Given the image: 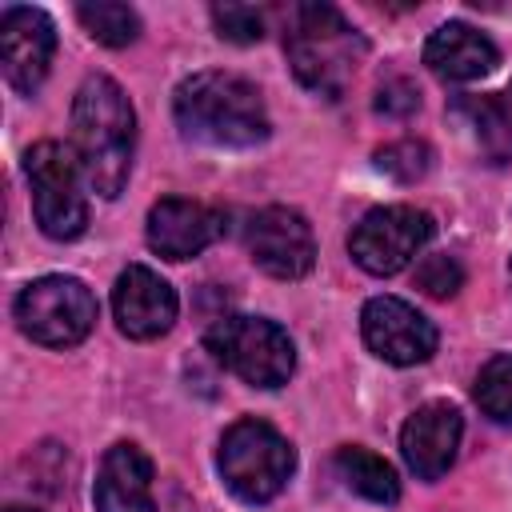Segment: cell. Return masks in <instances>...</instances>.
Returning a JSON list of instances; mask_svg holds the SVG:
<instances>
[{"label": "cell", "instance_id": "cell-8", "mask_svg": "<svg viewBox=\"0 0 512 512\" xmlns=\"http://www.w3.org/2000/svg\"><path fill=\"white\" fill-rule=\"evenodd\" d=\"M436 224L424 208L412 204H384L360 216V224L348 236V252L352 260L372 272V276H396L400 268H408L420 248L432 240Z\"/></svg>", "mask_w": 512, "mask_h": 512}, {"label": "cell", "instance_id": "cell-4", "mask_svg": "<svg viewBox=\"0 0 512 512\" xmlns=\"http://www.w3.org/2000/svg\"><path fill=\"white\" fill-rule=\"evenodd\" d=\"M216 468H220L224 488L236 500H244V504H268L292 480L296 452H292V444L268 420L244 416V420L228 424V432L220 436Z\"/></svg>", "mask_w": 512, "mask_h": 512}, {"label": "cell", "instance_id": "cell-7", "mask_svg": "<svg viewBox=\"0 0 512 512\" xmlns=\"http://www.w3.org/2000/svg\"><path fill=\"white\" fill-rule=\"evenodd\" d=\"M28 188H32V212L48 240H76L88 228V200L80 192V164L72 148L56 140H40L24 156Z\"/></svg>", "mask_w": 512, "mask_h": 512}, {"label": "cell", "instance_id": "cell-11", "mask_svg": "<svg viewBox=\"0 0 512 512\" xmlns=\"http://www.w3.org/2000/svg\"><path fill=\"white\" fill-rule=\"evenodd\" d=\"M56 56V24L48 20V12L28 8V4H12L0 16V68L4 80L32 96Z\"/></svg>", "mask_w": 512, "mask_h": 512}, {"label": "cell", "instance_id": "cell-1", "mask_svg": "<svg viewBox=\"0 0 512 512\" xmlns=\"http://www.w3.org/2000/svg\"><path fill=\"white\" fill-rule=\"evenodd\" d=\"M136 152V112L112 76H88L72 100V156L84 184L112 200L128 184Z\"/></svg>", "mask_w": 512, "mask_h": 512}, {"label": "cell", "instance_id": "cell-21", "mask_svg": "<svg viewBox=\"0 0 512 512\" xmlns=\"http://www.w3.org/2000/svg\"><path fill=\"white\" fill-rule=\"evenodd\" d=\"M376 168H380L384 176H392L396 184H416V180H424L428 168H432V148H428L424 140H412V136L392 140V144H384V148L376 152Z\"/></svg>", "mask_w": 512, "mask_h": 512}, {"label": "cell", "instance_id": "cell-6", "mask_svg": "<svg viewBox=\"0 0 512 512\" xmlns=\"http://www.w3.org/2000/svg\"><path fill=\"white\" fill-rule=\"evenodd\" d=\"M12 316L44 348H72L96 328V296L76 276H40L20 288Z\"/></svg>", "mask_w": 512, "mask_h": 512}, {"label": "cell", "instance_id": "cell-12", "mask_svg": "<svg viewBox=\"0 0 512 512\" xmlns=\"http://www.w3.org/2000/svg\"><path fill=\"white\" fill-rule=\"evenodd\" d=\"M112 312L128 340H156L176 324V288L148 264H128L112 288Z\"/></svg>", "mask_w": 512, "mask_h": 512}, {"label": "cell", "instance_id": "cell-5", "mask_svg": "<svg viewBox=\"0 0 512 512\" xmlns=\"http://www.w3.org/2000/svg\"><path fill=\"white\" fill-rule=\"evenodd\" d=\"M208 352L252 388H280L296 368L292 336L268 316H220L208 336Z\"/></svg>", "mask_w": 512, "mask_h": 512}, {"label": "cell", "instance_id": "cell-14", "mask_svg": "<svg viewBox=\"0 0 512 512\" xmlns=\"http://www.w3.org/2000/svg\"><path fill=\"white\" fill-rule=\"evenodd\" d=\"M460 436H464V416L456 404L448 400H428L420 404L404 428H400V452H404V464L420 476V480H440L452 460H456V448H460Z\"/></svg>", "mask_w": 512, "mask_h": 512}, {"label": "cell", "instance_id": "cell-19", "mask_svg": "<svg viewBox=\"0 0 512 512\" xmlns=\"http://www.w3.org/2000/svg\"><path fill=\"white\" fill-rule=\"evenodd\" d=\"M76 16H80V24L88 28V36L100 40V44H108V48H128V44L140 36V16H136V8L116 4V0L80 4Z\"/></svg>", "mask_w": 512, "mask_h": 512}, {"label": "cell", "instance_id": "cell-15", "mask_svg": "<svg viewBox=\"0 0 512 512\" xmlns=\"http://www.w3.org/2000/svg\"><path fill=\"white\" fill-rule=\"evenodd\" d=\"M96 512H156L152 496V460L140 444L120 440L104 452L92 484Z\"/></svg>", "mask_w": 512, "mask_h": 512}, {"label": "cell", "instance_id": "cell-22", "mask_svg": "<svg viewBox=\"0 0 512 512\" xmlns=\"http://www.w3.org/2000/svg\"><path fill=\"white\" fill-rule=\"evenodd\" d=\"M416 288H424V292L436 296V300L456 296V292L464 288V268H460V260L448 256V252L424 256V260L416 264Z\"/></svg>", "mask_w": 512, "mask_h": 512}, {"label": "cell", "instance_id": "cell-18", "mask_svg": "<svg viewBox=\"0 0 512 512\" xmlns=\"http://www.w3.org/2000/svg\"><path fill=\"white\" fill-rule=\"evenodd\" d=\"M472 128H476L480 152L492 164L512 160V84L492 96L472 100Z\"/></svg>", "mask_w": 512, "mask_h": 512}, {"label": "cell", "instance_id": "cell-2", "mask_svg": "<svg viewBox=\"0 0 512 512\" xmlns=\"http://www.w3.org/2000/svg\"><path fill=\"white\" fill-rule=\"evenodd\" d=\"M172 112L180 132L208 148H256L272 128L256 84L220 68H204L180 80Z\"/></svg>", "mask_w": 512, "mask_h": 512}, {"label": "cell", "instance_id": "cell-24", "mask_svg": "<svg viewBox=\"0 0 512 512\" xmlns=\"http://www.w3.org/2000/svg\"><path fill=\"white\" fill-rule=\"evenodd\" d=\"M420 108V92L408 76H392L380 84V96H376V112L384 116H412Z\"/></svg>", "mask_w": 512, "mask_h": 512}, {"label": "cell", "instance_id": "cell-3", "mask_svg": "<svg viewBox=\"0 0 512 512\" xmlns=\"http://www.w3.org/2000/svg\"><path fill=\"white\" fill-rule=\"evenodd\" d=\"M284 52H288L296 80L308 92H316L324 100H340L344 88L352 84L356 68L368 56V44L332 4H300V8H292V24L284 32Z\"/></svg>", "mask_w": 512, "mask_h": 512}, {"label": "cell", "instance_id": "cell-20", "mask_svg": "<svg viewBox=\"0 0 512 512\" xmlns=\"http://www.w3.org/2000/svg\"><path fill=\"white\" fill-rule=\"evenodd\" d=\"M480 412L496 424H512V356H492L472 388Z\"/></svg>", "mask_w": 512, "mask_h": 512}, {"label": "cell", "instance_id": "cell-13", "mask_svg": "<svg viewBox=\"0 0 512 512\" xmlns=\"http://www.w3.org/2000/svg\"><path fill=\"white\" fill-rule=\"evenodd\" d=\"M224 232V212L208 208L200 200L164 196L148 208V248L164 260H192L200 256L216 236Z\"/></svg>", "mask_w": 512, "mask_h": 512}, {"label": "cell", "instance_id": "cell-9", "mask_svg": "<svg viewBox=\"0 0 512 512\" xmlns=\"http://www.w3.org/2000/svg\"><path fill=\"white\" fill-rule=\"evenodd\" d=\"M248 256L260 272H268L272 280H300L312 272L316 264V236L312 224L304 220V212L288 208V204H268L248 220L244 232Z\"/></svg>", "mask_w": 512, "mask_h": 512}, {"label": "cell", "instance_id": "cell-17", "mask_svg": "<svg viewBox=\"0 0 512 512\" xmlns=\"http://www.w3.org/2000/svg\"><path fill=\"white\" fill-rule=\"evenodd\" d=\"M332 464H336V476L356 496H364L372 504H396L400 500V480H396V472L384 456H376L360 444H344V448H336Z\"/></svg>", "mask_w": 512, "mask_h": 512}, {"label": "cell", "instance_id": "cell-10", "mask_svg": "<svg viewBox=\"0 0 512 512\" xmlns=\"http://www.w3.org/2000/svg\"><path fill=\"white\" fill-rule=\"evenodd\" d=\"M360 332H364V344L396 368L424 364L440 340L436 324L400 296H372L360 312Z\"/></svg>", "mask_w": 512, "mask_h": 512}, {"label": "cell", "instance_id": "cell-16", "mask_svg": "<svg viewBox=\"0 0 512 512\" xmlns=\"http://www.w3.org/2000/svg\"><path fill=\"white\" fill-rule=\"evenodd\" d=\"M424 64L448 84H472L500 64V52L480 28H472L464 20H448L428 36Z\"/></svg>", "mask_w": 512, "mask_h": 512}, {"label": "cell", "instance_id": "cell-25", "mask_svg": "<svg viewBox=\"0 0 512 512\" xmlns=\"http://www.w3.org/2000/svg\"><path fill=\"white\" fill-rule=\"evenodd\" d=\"M4 512H36V508H20V504H12V508H4Z\"/></svg>", "mask_w": 512, "mask_h": 512}, {"label": "cell", "instance_id": "cell-23", "mask_svg": "<svg viewBox=\"0 0 512 512\" xmlns=\"http://www.w3.org/2000/svg\"><path fill=\"white\" fill-rule=\"evenodd\" d=\"M212 24L232 44H256L264 36V16L256 8H248V4H216L212 8Z\"/></svg>", "mask_w": 512, "mask_h": 512}, {"label": "cell", "instance_id": "cell-26", "mask_svg": "<svg viewBox=\"0 0 512 512\" xmlns=\"http://www.w3.org/2000/svg\"><path fill=\"white\" fill-rule=\"evenodd\" d=\"M508 268H512V264H508Z\"/></svg>", "mask_w": 512, "mask_h": 512}]
</instances>
